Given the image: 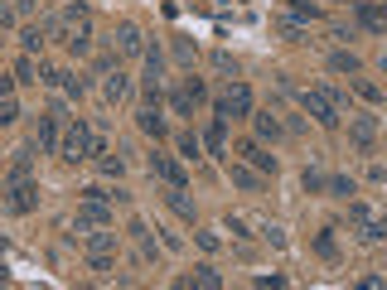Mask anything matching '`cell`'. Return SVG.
I'll return each mask as SVG.
<instances>
[{
    "label": "cell",
    "instance_id": "obj_27",
    "mask_svg": "<svg viewBox=\"0 0 387 290\" xmlns=\"http://www.w3.org/2000/svg\"><path fill=\"white\" fill-rule=\"evenodd\" d=\"M29 169H34V150L20 145V150H15V164H10V179H29Z\"/></svg>",
    "mask_w": 387,
    "mask_h": 290
},
{
    "label": "cell",
    "instance_id": "obj_24",
    "mask_svg": "<svg viewBox=\"0 0 387 290\" xmlns=\"http://www.w3.org/2000/svg\"><path fill=\"white\" fill-rule=\"evenodd\" d=\"M228 174H232V184H237V189H247V194H257V189H262V174H257L252 164H232Z\"/></svg>",
    "mask_w": 387,
    "mask_h": 290
},
{
    "label": "cell",
    "instance_id": "obj_44",
    "mask_svg": "<svg viewBox=\"0 0 387 290\" xmlns=\"http://www.w3.org/2000/svg\"><path fill=\"white\" fill-rule=\"evenodd\" d=\"M228 233H232V238H252V233H247V223H242V218H228Z\"/></svg>",
    "mask_w": 387,
    "mask_h": 290
},
{
    "label": "cell",
    "instance_id": "obj_25",
    "mask_svg": "<svg viewBox=\"0 0 387 290\" xmlns=\"http://www.w3.org/2000/svg\"><path fill=\"white\" fill-rule=\"evenodd\" d=\"M179 87H184V92H189V102H194V106H198V102H203V97H208V82L198 78V73H194V68H189V73H184V78H179Z\"/></svg>",
    "mask_w": 387,
    "mask_h": 290
},
{
    "label": "cell",
    "instance_id": "obj_23",
    "mask_svg": "<svg viewBox=\"0 0 387 290\" xmlns=\"http://www.w3.org/2000/svg\"><path fill=\"white\" fill-rule=\"evenodd\" d=\"M179 286H203V290H218V286H223V276L213 271V266H194V276H184Z\"/></svg>",
    "mask_w": 387,
    "mask_h": 290
},
{
    "label": "cell",
    "instance_id": "obj_29",
    "mask_svg": "<svg viewBox=\"0 0 387 290\" xmlns=\"http://www.w3.org/2000/svg\"><path fill=\"white\" fill-rule=\"evenodd\" d=\"M354 92H359L368 106H383V87L378 82H368V78H354Z\"/></svg>",
    "mask_w": 387,
    "mask_h": 290
},
{
    "label": "cell",
    "instance_id": "obj_20",
    "mask_svg": "<svg viewBox=\"0 0 387 290\" xmlns=\"http://www.w3.org/2000/svg\"><path fill=\"white\" fill-rule=\"evenodd\" d=\"M102 92H107V102L116 106V102H126V92H131V78L121 73V68H111L107 73V82H102Z\"/></svg>",
    "mask_w": 387,
    "mask_h": 290
},
{
    "label": "cell",
    "instance_id": "obj_35",
    "mask_svg": "<svg viewBox=\"0 0 387 290\" xmlns=\"http://www.w3.org/2000/svg\"><path fill=\"white\" fill-rule=\"evenodd\" d=\"M198 150H203V140H198L194 131H179V155H184V160H198Z\"/></svg>",
    "mask_w": 387,
    "mask_h": 290
},
{
    "label": "cell",
    "instance_id": "obj_48",
    "mask_svg": "<svg viewBox=\"0 0 387 290\" xmlns=\"http://www.w3.org/2000/svg\"><path fill=\"white\" fill-rule=\"evenodd\" d=\"M15 25V10H5V5H0V29H10Z\"/></svg>",
    "mask_w": 387,
    "mask_h": 290
},
{
    "label": "cell",
    "instance_id": "obj_14",
    "mask_svg": "<svg viewBox=\"0 0 387 290\" xmlns=\"http://www.w3.org/2000/svg\"><path fill=\"white\" fill-rule=\"evenodd\" d=\"M136 121H140V131H145V135H155V140H165V135H169L165 116H160V102H145V106L136 111Z\"/></svg>",
    "mask_w": 387,
    "mask_h": 290
},
{
    "label": "cell",
    "instance_id": "obj_10",
    "mask_svg": "<svg viewBox=\"0 0 387 290\" xmlns=\"http://www.w3.org/2000/svg\"><path fill=\"white\" fill-rule=\"evenodd\" d=\"M247 121H252V135H257L262 145H276V140H281V131H286L276 111H257V106H252V116H247Z\"/></svg>",
    "mask_w": 387,
    "mask_h": 290
},
{
    "label": "cell",
    "instance_id": "obj_37",
    "mask_svg": "<svg viewBox=\"0 0 387 290\" xmlns=\"http://www.w3.org/2000/svg\"><path fill=\"white\" fill-rule=\"evenodd\" d=\"M87 266H92L97 276H107L111 271V252H87Z\"/></svg>",
    "mask_w": 387,
    "mask_h": 290
},
{
    "label": "cell",
    "instance_id": "obj_39",
    "mask_svg": "<svg viewBox=\"0 0 387 290\" xmlns=\"http://www.w3.org/2000/svg\"><path fill=\"white\" fill-rule=\"evenodd\" d=\"M116 58H121V53H97V58H92V68H97V73L107 78L111 68H116Z\"/></svg>",
    "mask_w": 387,
    "mask_h": 290
},
{
    "label": "cell",
    "instance_id": "obj_38",
    "mask_svg": "<svg viewBox=\"0 0 387 290\" xmlns=\"http://www.w3.org/2000/svg\"><path fill=\"white\" fill-rule=\"evenodd\" d=\"M276 29L286 34V39H291V44H305V29L296 25V20H276Z\"/></svg>",
    "mask_w": 387,
    "mask_h": 290
},
{
    "label": "cell",
    "instance_id": "obj_1",
    "mask_svg": "<svg viewBox=\"0 0 387 290\" xmlns=\"http://www.w3.org/2000/svg\"><path fill=\"white\" fill-rule=\"evenodd\" d=\"M252 106H257V102H252V87L242 78H232V82H228V92L218 97V106H213V116H223V121L232 126V121H247Z\"/></svg>",
    "mask_w": 387,
    "mask_h": 290
},
{
    "label": "cell",
    "instance_id": "obj_3",
    "mask_svg": "<svg viewBox=\"0 0 387 290\" xmlns=\"http://www.w3.org/2000/svg\"><path fill=\"white\" fill-rule=\"evenodd\" d=\"M58 155H63V160H73V164H83V160H92V126H87L83 116L63 126V140H58Z\"/></svg>",
    "mask_w": 387,
    "mask_h": 290
},
{
    "label": "cell",
    "instance_id": "obj_41",
    "mask_svg": "<svg viewBox=\"0 0 387 290\" xmlns=\"http://www.w3.org/2000/svg\"><path fill=\"white\" fill-rule=\"evenodd\" d=\"M63 92H68V97H83V78H78V73H63Z\"/></svg>",
    "mask_w": 387,
    "mask_h": 290
},
{
    "label": "cell",
    "instance_id": "obj_47",
    "mask_svg": "<svg viewBox=\"0 0 387 290\" xmlns=\"http://www.w3.org/2000/svg\"><path fill=\"white\" fill-rule=\"evenodd\" d=\"M39 10V0H15V15H34Z\"/></svg>",
    "mask_w": 387,
    "mask_h": 290
},
{
    "label": "cell",
    "instance_id": "obj_28",
    "mask_svg": "<svg viewBox=\"0 0 387 290\" xmlns=\"http://www.w3.org/2000/svg\"><path fill=\"white\" fill-rule=\"evenodd\" d=\"M315 252H320L325 262H339V242H334V228H325V233H315Z\"/></svg>",
    "mask_w": 387,
    "mask_h": 290
},
{
    "label": "cell",
    "instance_id": "obj_42",
    "mask_svg": "<svg viewBox=\"0 0 387 290\" xmlns=\"http://www.w3.org/2000/svg\"><path fill=\"white\" fill-rule=\"evenodd\" d=\"M330 39H339V44H349V39H359V29H354V25H334V29H330Z\"/></svg>",
    "mask_w": 387,
    "mask_h": 290
},
{
    "label": "cell",
    "instance_id": "obj_6",
    "mask_svg": "<svg viewBox=\"0 0 387 290\" xmlns=\"http://www.w3.org/2000/svg\"><path fill=\"white\" fill-rule=\"evenodd\" d=\"M5 208L10 213H34L39 208V184H34V179H10V189H5Z\"/></svg>",
    "mask_w": 387,
    "mask_h": 290
},
{
    "label": "cell",
    "instance_id": "obj_8",
    "mask_svg": "<svg viewBox=\"0 0 387 290\" xmlns=\"http://www.w3.org/2000/svg\"><path fill=\"white\" fill-rule=\"evenodd\" d=\"M87 228H111V203L83 199V208H78V218H73V233H87Z\"/></svg>",
    "mask_w": 387,
    "mask_h": 290
},
{
    "label": "cell",
    "instance_id": "obj_9",
    "mask_svg": "<svg viewBox=\"0 0 387 290\" xmlns=\"http://www.w3.org/2000/svg\"><path fill=\"white\" fill-rule=\"evenodd\" d=\"M349 223L359 228L363 242H383V238H387V228L373 218V213H368V203H349Z\"/></svg>",
    "mask_w": 387,
    "mask_h": 290
},
{
    "label": "cell",
    "instance_id": "obj_11",
    "mask_svg": "<svg viewBox=\"0 0 387 290\" xmlns=\"http://www.w3.org/2000/svg\"><path fill=\"white\" fill-rule=\"evenodd\" d=\"M116 53H121V58L145 53V34H140V25H131V20H121V25H116Z\"/></svg>",
    "mask_w": 387,
    "mask_h": 290
},
{
    "label": "cell",
    "instance_id": "obj_40",
    "mask_svg": "<svg viewBox=\"0 0 387 290\" xmlns=\"http://www.w3.org/2000/svg\"><path fill=\"white\" fill-rule=\"evenodd\" d=\"M305 189H310V194H320V189H325V174H320L315 164H305Z\"/></svg>",
    "mask_w": 387,
    "mask_h": 290
},
{
    "label": "cell",
    "instance_id": "obj_17",
    "mask_svg": "<svg viewBox=\"0 0 387 290\" xmlns=\"http://www.w3.org/2000/svg\"><path fill=\"white\" fill-rule=\"evenodd\" d=\"M165 203H169V208H174V213H179V218H184L189 228H194V223H198V213H194V199H189V194H184V189L165 184Z\"/></svg>",
    "mask_w": 387,
    "mask_h": 290
},
{
    "label": "cell",
    "instance_id": "obj_31",
    "mask_svg": "<svg viewBox=\"0 0 387 290\" xmlns=\"http://www.w3.org/2000/svg\"><path fill=\"white\" fill-rule=\"evenodd\" d=\"M169 111H174V116H194V102H189L184 87H169Z\"/></svg>",
    "mask_w": 387,
    "mask_h": 290
},
{
    "label": "cell",
    "instance_id": "obj_45",
    "mask_svg": "<svg viewBox=\"0 0 387 290\" xmlns=\"http://www.w3.org/2000/svg\"><path fill=\"white\" fill-rule=\"evenodd\" d=\"M262 233H267V242H271V247H286V233H281V228H262Z\"/></svg>",
    "mask_w": 387,
    "mask_h": 290
},
{
    "label": "cell",
    "instance_id": "obj_21",
    "mask_svg": "<svg viewBox=\"0 0 387 290\" xmlns=\"http://www.w3.org/2000/svg\"><path fill=\"white\" fill-rule=\"evenodd\" d=\"M286 20H296V25H305V20H325V10L310 5V0H286Z\"/></svg>",
    "mask_w": 387,
    "mask_h": 290
},
{
    "label": "cell",
    "instance_id": "obj_32",
    "mask_svg": "<svg viewBox=\"0 0 387 290\" xmlns=\"http://www.w3.org/2000/svg\"><path fill=\"white\" fill-rule=\"evenodd\" d=\"M97 169H102V179H121V174H126V160H121V155H102V160H97Z\"/></svg>",
    "mask_w": 387,
    "mask_h": 290
},
{
    "label": "cell",
    "instance_id": "obj_49",
    "mask_svg": "<svg viewBox=\"0 0 387 290\" xmlns=\"http://www.w3.org/2000/svg\"><path fill=\"white\" fill-rule=\"evenodd\" d=\"M0 194H5V189H0Z\"/></svg>",
    "mask_w": 387,
    "mask_h": 290
},
{
    "label": "cell",
    "instance_id": "obj_2",
    "mask_svg": "<svg viewBox=\"0 0 387 290\" xmlns=\"http://www.w3.org/2000/svg\"><path fill=\"white\" fill-rule=\"evenodd\" d=\"M54 44H63L73 58H87V53H92V20H87V15H83V20H63V15H58Z\"/></svg>",
    "mask_w": 387,
    "mask_h": 290
},
{
    "label": "cell",
    "instance_id": "obj_43",
    "mask_svg": "<svg viewBox=\"0 0 387 290\" xmlns=\"http://www.w3.org/2000/svg\"><path fill=\"white\" fill-rule=\"evenodd\" d=\"M194 238H198V247H203V252H218V238H213V233H198V228H194Z\"/></svg>",
    "mask_w": 387,
    "mask_h": 290
},
{
    "label": "cell",
    "instance_id": "obj_12",
    "mask_svg": "<svg viewBox=\"0 0 387 290\" xmlns=\"http://www.w3.org/2000/svg\"><path fill=\"white\" fill-rule=\"evenodd\" d=\"M237 155L247 160V164L257 169V174H276V169H281V164H276V155H271V150H267L262 140H247V145H242Z\"/></svg>",
    "mask_w": 387,
    "mask_h": 290
},
{
    "label": "cell",
    "instance_id": "obj_15",
    "mask_svg": "<svg viewBox=\"0 0 387 290\" xmlns=\"http://www.w3.org/2000/svg\"><path fill=\"white\" fill-rule=\"evenodd\" d=\"M203 150H208V155H228V121H223V116H213V121H208V131H203Z\"/></svg>",
    "mask_w": 387,
    "mask_h": 290
},
{
    "label": "cell",
    "instance_id": "obj_16",
    "mask_svg": "<svg viewBox=\"0 0 387 290\" xmlns=\"http://www.w3.org/2000/svg\"><path fill=\"white\" fill-rule=\"evenodd\" d=\"M325 68H330V73H349V78H359V73H363V58L354 49H334Z\"/></svg>",
    "mask_w": 387,
    "mask_h": 290
},
{
    "label": "cell",
    "instance_id": "obj_18",
    "mask_svg": "<svg viewBox=\"0 0 387 290\" xmlns=\"http://www.w3.org/2000/svg\"><path fill=\"white\" fill-rule=\"evenodd\" d=\"M160 78H165V53H160V44H150L145 49V87H160Z\"/></svg>",
    "mask_w": 387,
    "mask_h": 290
},
{
    "label": "cell",
    "instance_id": "obj_34",
    "mask_svg": "<svg viewBox=\"0 0 387 290\" xmlns=\"http://www.w3.org/2000/svg\"><path fill=\"white\" fill-rule=\"evenodd\" d=\"M194 58H198L194 39H174V63H179V68H194Z\"/></svg>",
    "mask_w": 387,
    "mask_h": 290
},
{
    "label": "cell",
    "instance_id": "obj_7",
    "mask_svg": "<svg viewBox=\"0 0 387 290\" xmlns=\"http://www.w3.org/2000/svg\"><path fill=\"white\" fill-rule=\"evenodd\" d=\"M145 169H150L155 179L174 184V189H189V174H184V164H174V160L160 155V150H150V155H145Z\"/></svg>",
    "mask_w": 387,
    "mask_h": 290
},
{
    "label": "cell",
    "instance_id": "obj_46",
    "mask_svg": "<svg viewBox=\"0 0 387 290\" xmlns=\"http://www.w3.org/2000/svg\"><path fill=\"white\" fill-rule=\"evenodd\" d=\"M0 97H15V73H10V78L0 73Z\"/></svg>",
    "mask_w": 387,
    "mask_h": 290
},
{
    "label": "cell",
    "instance_id": "obj_26",
    "mask_svg": "<svg viewBox=\"0 0 387 290\" xmlns=\"http://www.w3.org/2000/svg\"><path fill=\"white\" fill-rule=\"evenodd\" d=\"M213 68H218V73H223L228 82H232V78H242V63H237V58H232L228 49H218V53H213Z\"/></svg>",
    "mask_w": 387,
    "mask_h": 290
},
{
    "label": "cell",
    "instance_id": "obj_13",
    "mask_svg": "<svg viewBox=\"0 0 387 290\" xmlns=\"http://www.w3.org/2000/svg\"><path fill=\"white\" fill-rule=\"evenodd\" d=\"M354 15H359V25L373 29V34H383V29H387V10L378 5V0H354Z\"/></svg>",
    "mask_w": 387,
    "mask_h": 290
},
{
    "label": "cell",
    "instance_id": "obj_5",
    "mask_svg": "<svg viewBox=\"0 0 387 290\" xmlns=\"http://www.w3.org/2000/svg\"><path fill=\"white\" fill-rule=\"evenodd\" d=\"M301 106L315 116V121H320V126H325V131H334V126H339V116H344V111L325 97V87H305V92H301Z\"/></svg>",
    "mask_w": 387,
    "mask_h": 290
},
{
    "label": "cell",
    "instance_id": "obj_22",
    "mask_svg": "<svg viewBox=\"0 0 387 290\" xmlns=\"http://www.w3.org/2000/svg\"><path fill=\"white\" fill-rule=\"evenodd\" d=\"M87 252H116V233L111 228H87Z\"/></svg>",
    "mask_w": 387,
    "mask_h": 290
},
{
    "label": "cell",
    "instance_id": "obj_30",
    "mask_svg": "<svg viewBox=\"0 0 387 290\" xmlns=\"http://www.w3.org/2000/svg\"><path fill=\"white\" fill-rule=\"evenodd\" d=\"M15 82H39V63H34V53H20V63H15Z\"/></svg>",
    "mask_w": 387,
    "mask_h": 290
},
{
    "label": "cell",
    "instance_id": "obj_4",
    "mask_svg": "<svg viewBox=\"0 0 387 290\" xmlns=\"http://www.w3.org/2000/svg\"><path fill=\"white\" fill-rule=\"evenodd\" d=\"M349 145H354L359 155H373V150H378V116H373V111L349 116Z\"/></svg>",
    "mask_w": 387,
    "mask_h": 290
},
{
    "label": "cell",
    "instance_id": "obj_33",
    "mask_svg": "<svg viewBox=\"0 0 387 290\" xmlns=\"http://www.w3.org/2000/svg\"><path fill=\"white\" fill-rule=\"evenodd\" d=\"M325 189H330L334 199H349V194H359V184H354L349 174H334V179H325Z\"/></svg>",
    "mask_w": 387,
    "mask_h": 290
},
{
    "label": "cell",
    "instance_id": "obj_19",
    "mask_svg": "<svg viewBox=\"0 0 387 290\" xmlns=\"http://www.w3.org/2000/svg\"><path fill=\"white\" fill-rule=\"evenodd\" d=\"M131 238L140 242V257H145V262H150V266H160V247H155V238H150V228H145L140 218L131 223Z\"/></svg>",
    "mask_w": 387,
    "mask_h": 290
},
{
    "label": "cell",
    "instance_id": "obj_36",
    "mask_svg": "<svg viewBox=\"0 0 387 290\" xmlns=\"http://www.w3.org/2000/svg\"><path fill=\"white\" fill-rule=\"evenodd\" d=\"M20 121V102L15 97H0V126H15Z\"/></svg>",
    "mask_w": 387,
    "mask_h": 290
}]
</instances>
